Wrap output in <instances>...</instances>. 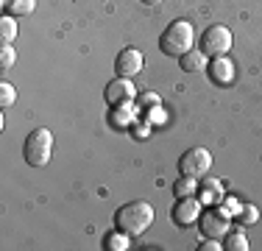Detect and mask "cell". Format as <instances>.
Returning a JSON list of instances; mask_svg holds the SVG:
<instances>
[{"mask_svg":"<svg viewBox=\"0 0 262 251\" xmlns=\"http://www.w3.org/2000/svg\"><path fill=\"white\" fill-rule=\"evenodd\" d=\"M151 223H154V206L142 198L128 201V204H123L120 210L115 212V229L126 232L128 237L142 235Z\"/></svg>","mask_w":262,"mask_h":251,"instance_id":"6da1fadb","label":"cell"},{"mask_svg":"<svg viewBox=\"0 0 262 251\" xmlns=\"http://www.w3.org/2000/svg\"><path fill=\"white\" fill-rule=\"evenodd\" d=\"M198 248H201V251H217V248H223V243H217L215 237H207V240H204Z\"/></svg>","mask_w":262,"mask_h":251,"instance_id":"7402d4cb","label":"cell"},{"mask_svg":"<svg viewBox=\"0 0 262 251\" xmlns=\"http://www.w3.org/2000/svg\"><path fill=\"white\" fill-rule=\"evenodd\" d=\"M207 73H209V78L215 81V84H221V87H226V84L234 81V65H232V59H226V56H215V59L207 65Z\"/></svg>","mask_w":262,"mask_h":251,"instance_id":"30bf717a","label":"cell"},{"mask_svg":"<svg viewBox=\"0 0 262 251\" xmlns=\"http://www.w3.org/2000/svg\"><path fill=\"white\" fill-rule=\"evenodd\" d=\"M140 100H142L145 106H159V95H154V92H148V95H142Z\"/></svg>","mask_w":262,"mask_h":251,"instance_id":"603a6c76","label":"cell"},{"mask_svg":"<svg viewBox=\"0 0 262 251\" xmlns=\"http://www.w3.org/2000/svg\"><path fill=\"white\" fill-rule=\"evenodd\" d=\"M195 193H198V179H192V176H182V179L173 184V196H176V198L195 196Z\"/></svg>","mask_w":262,"mask_h":251,"instance_id":"2e32d148","label":"cell"},{"mask_svg":"<svg viewBox=\"0 0 262 251\" xmlns=\"http://www.w3.org/2000/svg\"><path fill=\"white\" fill-rule=\"evenodd\" d=\"M232 42H234L232 31H229L226 25H209V28L201 34L198 48H201L209 59H215V56H226L229 50H232Z\"/></svg>","mask_w":262,"mask_h":251,"instance_id":"277c9868","label":"cell"},{"mask_svg":"<svg viewBox=\"0 0 262 251\" xmlns=\"http://www.w3.org/2000/svg\"><path fill=\"white\" fill-rule=\"evenodd\" d=\"M142 3H145V6H159L162 0H142Z\"/></svg>","mask_w":262,"mask_h":251,"instance_id":"cb8c5ba5","label":"cell"},{"mask_svg":"<svg viewBox=\"0 0 262 251\" xmlns=\"http://www.w3.org/2000/svg\"><path fill=\"white\" fill-rule=\"evenodd\" d=\"M223 201H226V204H221V206H223V210H226L229 215L234 218L237 212H240V206H243V204H240V201H237V198H232V196H229V198H223Z\"/></svg>","mask_w":262,"mask_h":251,"instance_id":"44dd1931","label":"cell"},{"mask_svg":"<svg viewBox=\"0 0 262 251\" xmlns=\"http://www.w3.org/2000/svg\"><path fill=\"white\" fill-rule=\"evenodd\" d=\"M223 248L226 251H248V237L243 235V232L229 229L226 235H223Z\"/></svg>","mask_w":262,"mask_h":251,"instance_id":"9a60e30c","label":"cell"},{"mask_svg":"<svg viewBox=\"0 0 262 251\" xmlns=\"http://www.w3.org/2000/svg\"><path fill=\"white\" fill-rule=\"evenodd\" d=\"M142 65H145V59H142V53L137 48H123L120 53L115 56V73L120 75V78H134V75L142 70Z\"/></svg>","mask_w":262,"mask_h":251,"instance_id":"ba28073f","label":"cell"},{"mask_svg":"<svg viewBox=\"0 0 262 251\" xmlns=\"http://www.w3.org/2000/svg\"><path fill=\"white\" fill-rule=\"evenodd\" d=\"M14 61H17V50L11 48V45H0V70H11L14 67Z\"/></svg>","mask_w":262,"mask_h":251,"instance_id":"ffe728a7","label":"cell"},{"mask_svg":"<svg viewBox=\"0 0 262 251\" xmlns=\"http://www.w3.org/2000/svg\"><path fill=\"white\" fill-rule=\"evenodd\" d=\"M103 248H109V251H123V248H128V235H126V232H120V229H115L112 235L103 237Z\"/></svg>","mask_w":262,"mask_h":251,"instance_id":"e0dca14e","label":"cell"},{"mask_svg":"<svg viewBox=\"0 0 262 251\" xmlns=\"http://www.w3.org/2000/svg\"><path fill=\"white\" fill-rule=\"evenodd\" d=\"M14 39H17V17L3 14V20H0V45H11Z\"/></svg>","mask_w":262,"mask_h":251,"instance_id":"5bb4252c","label":"cell"},{"mask_svg":"<svg viewBox=\"0 0 262 251\" xmlns=\"http://www.w3.org/2000/svg\"><path fill=\"white\" fill-rule=\"evenodd\" d=\"M14 100H17V90L9 84V81H3V84H0V109L14 106Z\"/></svg>","mask_w":262,"mask_h":251,"instance_id":"d6986e66","label":"cell"},{"mask_svg":"<svg viewBox=\"0 0 262 251\" xmlns=\"http://www.w3.org/2000/svg\"><path fill=\"white\" fill-rule=\"evenodd\" d=\"M137 95V87L131 84V78H120L117 75L115 81H109L103 90V100L109 106H117V103H128V100H134Z\"/></svg>","mask_w":262,"mask_h":251,"instance_id":"9c48e42d","label":"cell"},{"mask_svg":"<svg viewBox=\"0 0 262 251\" xmlns=\"http://www.w3.org/2000/svg\"><path fill=\"white\" fill-rule=\"evenodd\" d=\"M229 223H232V215H229L223 206L207 210V212H201V218H198V229H201V235L204 237H215V240H221V237L232 229Z\"/></svg>","mask_w":262,"mask_h":251,"instance_id":"8992f818","label":"cell"},{"mask_svg":"<svg viewBox=\"0 0 262 251\" xmlns=\"http://www.w3.org/2000/svg\"><path fill=\"white\" fill-rule=\"evenodd\" d=\"M159 48L165 56H176V59L182 53H187V50H192L195 48V28H192V23L190 20H173L162 31Z\"/></svg>","mask_w":262,"mask_h":251,"instance_id":"7a4b0ae2","label":"cell"},{"mask_svg":"<svg viewBox=\"0 0 262 251\" xmlns=\"http://www.w3.org/2000/svg\"><path fill=\"white\" fill-rule=\"evenodd\" d=\"M209 56L204 53L201 48H192V50H187V53L179 56V67H182L184 73H198V70H207V65H209Z\"/></svg>","mask_w":262,"mask_h":251,"instance_id":"8fae6325","label":"cell"},{"mask_svg":"<svg viewBox=\"0 0 262 251\" xmlns=\"http://www.w3.org/2000/svg\"><path fill=\"white\" fill-rule=\"evenodd\" d=\"M201 201L198 196H184V198H176V204H173L170 210V218L176 226H182V229H190V226L198 223V218H201Z\"/></svg>","mask_w":262,"mask_h":251,"instance_id":"52a82bcc","label":"cell"},{"mask_svg":"<svg viewBox=\"0 0 262 251\" xmlns=\"http://www.w3.org/2000/svg\"><path fill=\"white\" fill-rule=\"evenodd\" d=\"M212 168V154L207 148H190L179 156V173L192 176V179H204Z\"/></svg>","mask_w":262,"mask_h":251,"instance_id":"5b68a950","label":"cell"},{"mask_svg":"<svg viewBox=\"0 0 262 251\" xmlns=\"http://www.w3.org/2000/svg\"><path fill=\"white\" fill-rule=\"evenodd\" d=\"M195 196L201 204H215V201H223V187H221V181H215V179H204L201 184H198Z\"/></svg>","mask_w":262,"mask_h":251,"instance_id":"7c38bea8","label":"cell"},{"mask_svg":"<svg viewBox=\"0 0 262 251\" xmlns=\"http://www.w3.org/2000/svg\"><path fill=\"white\" fill-rule=\"evenodd\" d=\"M53 154V134L48 129H34L23 142V159L31 168H45Z\"/></svg>","mask_w":262,"mask_h":251,"instance_id":"3957f363","label":"cell"},{"mask_svg":"<svg viewBox=\"0 0 262 251\" xmlns=\"http://www.w3.org/2000/svg\"><path fill=\"white\" fill-rule=\"evenodd\" d=\"M237 223H243V226H254L257 223V218H259V210L254 204H243L240 206V212H237Z\"/></svg>","mask_w":262,"mask_h":251,"instance_id":"ac0fdd59","label":"cell"},{"mask_svg":"<svg viewBox=\"0 0 262 251\" xmlns=\"http://www.w3.org/2000/svg\"><path fill=\"white\" fill-rule=\"evenodd\" d=\"M3 9L11 17H26L36 9V0H3Z\"/></svg>","mask_w":262,"mask_h":251,"instance_id":"4fadbf2b","label":"cell"}]
</instances>
